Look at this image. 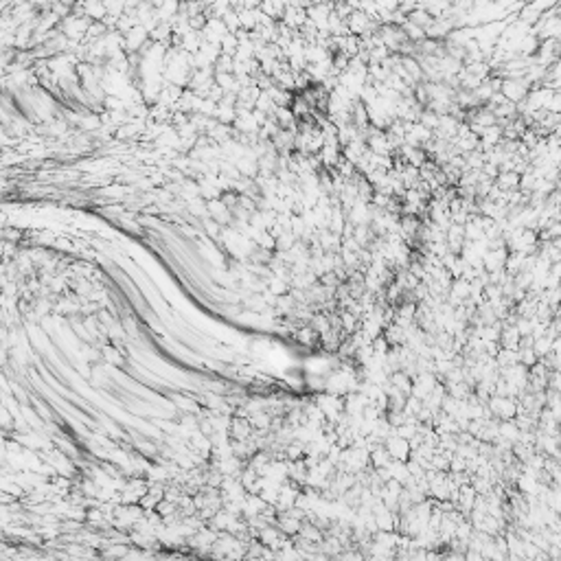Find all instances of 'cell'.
<instances>
[{
  "instance_id": "cell-1",
  "label": "cell",
  "mask_w": 561,
  "mask_h": 561,
  "mask_svg": "<svg viewBox=\"0 0 561 561\" xmlns=\"http://www.w3.org/2000/svg\"><path fill=\"white\" fill-rule=\"evenodd\" d=\"M528 90H531V83L526 81L524 77H509V79H502V86H500V95L504 97L509 103L518 105L526 99Z\"/></svg>"
},
{
  "instance_id": "cell-2",
  "label": "cell",
  "mask_w": 561,
  "mask_h": 561,
  "mask_svg": "<svg viewBox=\"0 0 561 561\" xmlns=\"http://www.w3.org/2000/svg\"><path fill=\"white\" fill-rule=\"evenodd\" d=\"M489 410H491V415H496L498 419H513L515 412H518V403L513 401V397H496L493 395L491 399H489Z\"/></svg>"
},
{
  "instance_id": "cell-3",
  "label": "cell",
  "mask_w": 561,
  "mask_h": 561,
  "mask_svg": "<svg viewBox=\"0 0 561 561\" xmlns=\"http://www.w3.org/2000/svg\"><path fill=\"white\" fill-rule=\"evenodd\" d=\"M384 449L395 462H406L408 456L412 454L410 443H408L406 439H401V436H390V439H386Z\"/></svg>"
},
{
  "instance_id": "cell-4",
  "label": "cell",
  "mask_w": 561,
  "mask_h": 561,
  "mask_svg": "<svg viewBox=\"0 0 561 561\" xmlns=\"http://www.w3.org/2000/svg\"><path fill=\"white\" fill-rule=\"evenodd\" d=\"M506 257H509V250L502 248V250H487L482 255V268L487 274H493V272H500L504 270V263H506Z\"/></svg>"
},
{
  "instance_id": "cell-5",
  "label": "cell",
  "mask_w": 561,
  "mask_h": 561,
  "mask_svg": "<svg viewBox=\"0 0 561 561\" xmlns=\"http://www.w3.org/2000/svg\"><path fill=\"white\" fill-rule=\"evenodd\" d=\"M261 13L265 18H283L285 4L283 2H263L261 4Z\"/></svg>"
},
{
  "instance_id": "cell-6",
  "label": "cell",
  "mask_w": 561,
  "mask_h": 561,
  "mask_svg": "<svg viewBox=\"0 0 561 561\" xmlns=\"http://www.w3.org/2000/svg\"><path fill=\"white\" fill-rule=\"evenodd\" d=\"M280 531H285V533H296V531H301V524H298L296 518H289V515H285L283 522H280Z\"/></svg>"
},
{
  "instance_id": "cell-7",
  "label": "cell",
  "mask_w": 561,
  "mask_h": 561,
  "mask_svg": "<svg viewBox=\"0 0 561 561\" xmlns=\"http://www.w3.org/2000/svg\"><path fill=\"white\" fill-rule=\"evenodd\" d=\"M270 289H272V294H285V292H289V285H287V280L274 277L270 280Z\"/></svg>"
},
{
  "instance_id": "cell-8",
  "label": "cell",
  "mask_w": 561,
  "mask_h": 561,
  "mask_svg": "<svg viewBox=\"0 0 561 561\" xmlns=\"http://www.w3.org/2000/svg\"><path fill=\"white\" fill-rule=\"evenodd\" d=\"M257 241H259L261 248H263V250H268V252L274 248V237H272L270 233H259V235H257Z\"/></svg>"
},
{
  "instance_id": "cell-9",
  "label": "cell",
  "mask_w": 561,
  "mask_h": 561,
  "mask_svg": "<svg viewBox=\"0 0 561 561\" xmlns=\"http://www.w3.org/2000/svg\"><path fill=\"white\" fill-rule=\"evenodd\" d=\"M287 456L292 458V461H298V458L302 456V447H301L298 443H292V445L287 447Z\"/></svg>"
},
{
  "instance_id": "cell-10",
  "label": "cell",
  "mask_w": 561,
  "mask_h": 561,
  "mask_svg": "<svg viewBox=\"0 0 561 561\" xmlns=\"http://www.w3.org/2000/svg\"><path fill=\"white\" fill-rule=\"evenodd\" d=\"M342 324H344V329H353L355 327V314L344 311V314H342Z\"/></svg>"
}]
</instances>
